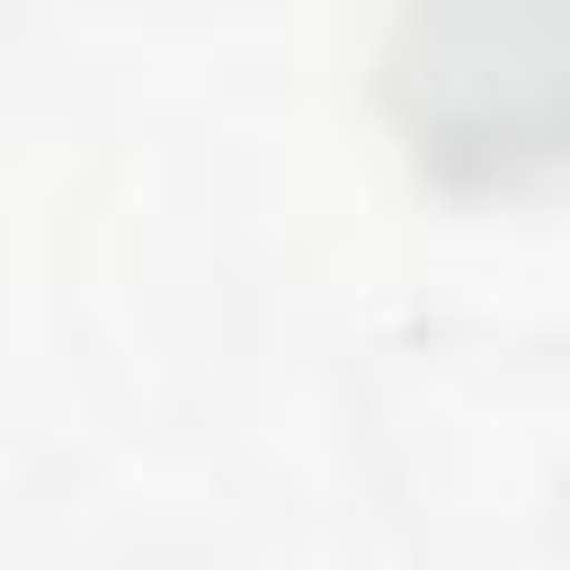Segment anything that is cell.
<instances>
[{
    "mask_svg": "<svg viewBox=\"0 0 570 570\" xmlns=\"http://www.w3.org/2000/svg\"><path fill=\"white\" fill-rule=\"evenodd\" d=\"M383 98L436 187H525L561 151V0H401Z\"/></svg>",
    "mask_w": 570,
    "mask_h": 570,
    "instance_id": "obj_1",
    "label": "cell"
}]
</instances>
